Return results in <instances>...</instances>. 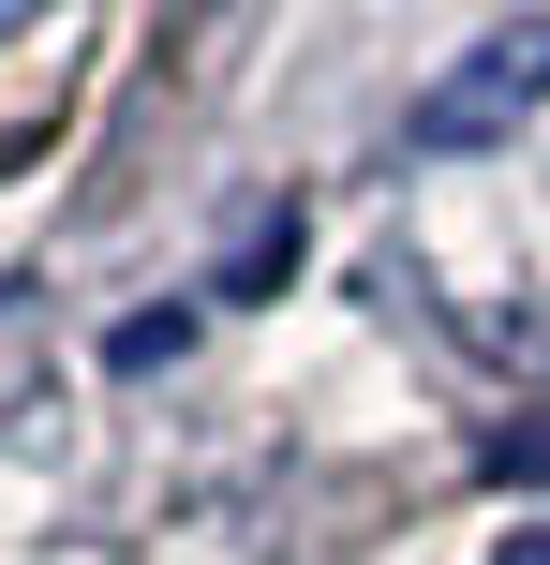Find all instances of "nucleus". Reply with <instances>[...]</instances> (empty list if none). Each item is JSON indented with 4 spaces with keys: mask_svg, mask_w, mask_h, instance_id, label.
<instances>
[{
    "mask_svg": "<svg viewBox=\"0 0 550 565\" xmlns=\"http://www.w3.org/2000/svg\"><path fill=\"white\" fill-rule=\"evenodd\" d=\"M521 105H550V15L492 30V45H476L446 89H417V149H476V135H506Z\"/></svg>",
    "mask_w": 550,
    "mask_h": 565,
    "instance_id": "obj_1",
    "label": "nucleus"
},
{
    "mask_svg": "<svg viewBox=\"0 0 550 565\" xmlns=\"http://www.w3.org/2000/svg\"><path fill=\"white\" fill-rule=\"evenodd\" d=\"M506 565H550V521H536V536H506Z\"/></svg>",
    "mask_w": 550,
    "mask_h": 565,
    "instance_id": "obj_2",
    "label": "nucleus"
}]
</instances>
